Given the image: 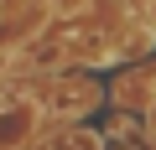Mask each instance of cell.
<instances>
[{"mask_svg": "<svg viewBox=\"0 0 156 150\" xmlns=\"http://www.w3.org/2000/svg\"><path fill=\"white\" fill-rule=\"evenodd\" d=\"M16 72V47H0V83Z\"/></svg>", "mask_w": 156, "mask_h": 150, "instance_id": "3", "label": "cell"}, {"mask_svg": "<svg viewBox=\"0 0 156 150\" xmlns=\"http://www.w3.org/2000/svg\"><path fill=\"white\" fill-rule=\"evenodd\" d=\"M47 129L37 88H0V150H31Z\"/></svg>", "mask_w": 156, "mask_h": 150, "instance_id": "2", "label": "cell"}, {"mask_svg": "<svg viewBox=\"0 0 156 150\" xmlns=\"http://www.w3.org/2000/svg\"><path fill=\"white\" fill-rule=\"evenodd\" d=\"M37 104H42L47 124H78V119H89L94 109H104V88L89 78V72L57 67V72H47V83L37 88Z\"/></svg>", "mask_w": 156, "mask_h": 150, "instance_id": "1", "label": "cell"}]
</instances>
